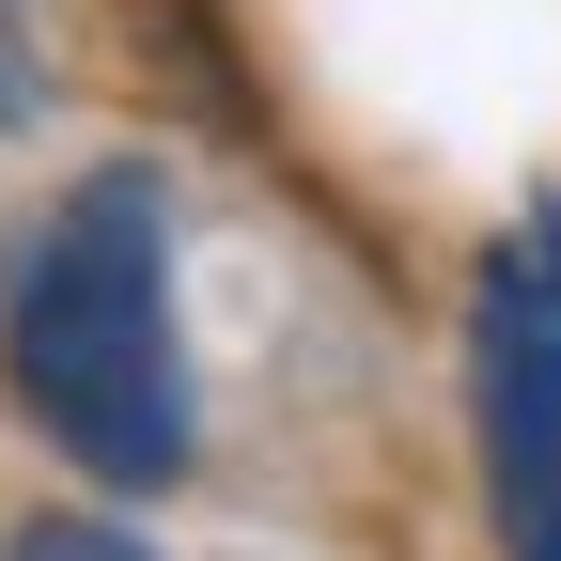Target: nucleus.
Segmentation results:
<instances>
[{
  "instance_id": "obj_2",
  "label": "nucleus",
  "mask_w": 561,
  "mask_h": 561,
  "mask_svg": "<svg viewBox=\"0 0 561 561\" xmlns=\"http://www.w3.org/2000/svg\"><path fill=\"white\" fill-rule=\"evenodd\" d=\"M468 437L500 561H561V203H515L468 265Z\"/></svg>"
},
{
  "instance_id": "obj_1",
  "label": "nucleus",
  "mask_w": 561,
  "mask_h": 561,
  "mask_svg": "<svg viewBox=\"0 0 561 561\" xmlns=\"http://www.w3.org/2000/svg\"><path fill=\"white\" fill-rule=\"evenodd\" d=\"M0 375L125 500H157L187 468V343H172V203H157V172H79L0 250Z\"/></svg>"
},
{
  "instance_id": "obj_3",
  "label": "nucleus",
  "mask_w": 561,
  "mask_h": 561,
  "mask_svg": "<svg viewBox=\"0 0 561 561\" xmlns=\"http://www.w3.org/2000/svg\"><path fill=\"white\" fill-rule=\"evenodd\" d=\"M0 561H140V530H110V515H16Z\"/></svg>"
}]
</instances>
